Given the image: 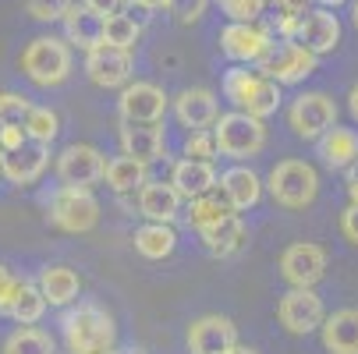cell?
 I'll list each match as a JSON object with an SVG mask.
<instances>
[{"label": "cell", "instance_id": "1", "mask_svg": "<svg viewBox=\"0 0 358 354\" xmlns=\"http://www.w3.org/2000/svg\"><path fill=\"white\" fill-rule=\"evenodd\" d=\"M57 326H61L68 354H99V351H114L117 344L114 316L107 309H99L96 301H78V305L64 309Z\"/></svg>", "mask_w": 358, "mask_h": 354}, {"label": "cell", "instance_id": "2", "mask_svg": "<svg viewBox=\"0 0 358 354\" xmlns=\"http://www.w3.org/2000/svg\"><path fill=\"white\" fill-rule=\"evenodd\" d=\"M224 96L231 99L234 110L252 114V117H259V121H266L280 107V85L273 78H266L263 71H248L245 64L241 68H231L224 75Z\"/></svg>", "mask_w": 358, "mask_h": 354}, {"label": "cell", "instance_id": "3", "mask_svg": "<svg viewBox=\"0 0 358 354\" xmlns=\"http://www.w3.org/2000/svg\"><path fill=\"white\" fill-rule=\"evenodd\" d=\"M22 71L39 89L61 85L71 75V43L61 36H36L22 50Z\"/></svg>", "mask_w": 358, "mask_h": 354}, {"label": "cell", "instance_id": "4", "mask_svg": "<svg viewBox=\"0 0 358 354\" xmlns=\"http://www.w3.org/2000/svg\"><path fill=\"white\" fill-rule=\"evenodd\" d=\"M266 191L284 209H309L320 195V170L309 160H280L266 177Z\"/></svg>", "mask_w": 358, "mask_h": 354}, {"label": "cell", "instance_id": "5", "mask_svg": "<svg viewBox=\"0 0 358 354\" xmlns=\"http://www.w3.org/2000/svg\"><path fill=\"white\" fill-rule=\"evenodd\" d=\"M213 135H217L220 156H227L234 163H245L266 149V124L252 114H241V110L220 114V121L213 124Z\"/></svg>", "mask_w": 358, "mask_h": 354}, {"label": "cell", "instance_id": "6", "mask_svg": "<svg viewBox=\"0 0 358 354\" xmlns=\"http://www.w3.org/2000/svg\"><path fill=\"white\" fill-rule=\"evenodd\" d=\"M46 220L64 234H89L99 223V198L92 195V188L61 184L46 198Z\"/></svg>", "mask_w": 358, "mask_h": 354}, {"label": "cell", "instance_id": "7", "mask_svg": "<svg viewBox=\"0 0 358 354\" xmlns=\"http://www.w3.org/2000/svg\"><path fill=\"white\" fill-rule=\"evenodd\" d=\"M316 54H309L298 39H277L270 46V54L255 64V71H263L266 78H273L277 85H298L316 71Z\"/></svg>", "mask_w": 358, "mask_h": 354}, {"label": "cell", "instance_id": "8", "mask_svg": "<svg viewBox=\"0 0 358 354\" xmlns=\"http://www.w3.org/2000/svg\"><path fill=\"white\" fill-rule=\"evenodd\" d=\"M287 124L298 138L320 142L334 124H337V103L327 92H301L294 96V103L287 107Z\"/></svg>", "mask_w": 358, "mask_h": 354}, {"label": "cell", "instance_id": "9", "mask_svg": "<svg viewBox=\"0 0 358 354\" xmlns=\"http://www.w3.org/2000/svg\"><path fill=\"white\" fill-rule=\"evenodd\" d=\"M107 156L99 153L96 145L89 142H71L64 145L57 160H54V170H57V181L61 184H71V188H92L107 177Z\"/></svg>", "mask_w": 358, "mask_h": 354}, {"label": "cell", "instance_id": "10", "mask_svg": "<svg viewBox=\"0 0 358 354\" xmlns=\"http://www.w3.org/2000/svg\"><path fill=\"white\" fill-rule=\"evenodd\" d=\"M277 323L291 333V337H309L327 323V309L323 297L316 294V287H291L280 301H277Z\"/></svg>", "mask_w": 358, "mask_h": 354}, {"label": "cell", "instance_id": "11", "mask_svg": "<svg viewBox=\"0 0 358 354\" xmlns=\"http://www.w3.org/2000/svg\"><path fill=\"white\" fill-rule=\"evenodd\" d=\"M273 43V32L259 22H231L220 29V54L234 64H259Z\"/></svg>", "mask_w": 358, "mask_h": 354}, {"label": "cell", "instance_id": "12", "mask_svg": "<svg viewBox=\"0 0 358 354\" xmlns=\"http://www.w3.org/2000/svg\"><path fill=\"white\" fill-rule=\"evenodd\" d=\"M327 248L316 241H294L280 251V276L287 287H316L327 276Z\"/></svg>", "mask_w": 358, "mask_h": 354}, {"label": "cell", "instance_id": "13", "mask_svg": "<svg viewBox=\"0 0 358 354\" xmlns=\"http://www.w3.org/2000/svg\"><path fill=\"white\" fill-rule=\"evenodd\" d=\"M131 71H135V54L131 50L99 43L96 50L85 54V75L99 89H124V85H131Z\"/></svg>", "mask_w": 358, "mask_h": 354}, {"label": "cell", "instance_id": "14", "mask_svg": "<svg viewBox=\"0 0 358 354\" xmlns=\"http://www.w3.org/2000/svg\"><path fill=\"white\" fill-rule=\"evenodd\" d=\"M167 107H171L167 92L152 82H131L121 89V99H117V114L128 124H160Z\"/></svg>", "mask_w": 358, "mask_h": 354}, {"label": "cell", "instance_id": "15", "mask_svg": "<svg viewBox=\"0 0 358 354\" xmlns=\"http://www.w3.org/2000/svg\"><path fill=\"white\" fill-rule=\"evenodd\" d=\"M135 209L145 223H171L174 227L185 213V198L171 181H149L135 195Z\"/></svg>", "mask_w": 358, "mask_h": 354}, {"label": "cell", "instance_id": "16", "mask_svg": "<svg viewBox=\"0 0 358 354\" xmlns=\"http://www.w3.org/2000/svg\"><path fill=\"white\" fill-rule=\"evenodd\" d=\"M234 347H241L238 344V326L227 316L210 312V316L192 319V326H188V351L192 354H227Z\"/></svg>", "mask_w": 358, "mask_h": 354}, {"label": "cell", "instance_id": "17", "mask_svg": "<svg viewBox=\"0 0 358 354\" xmlns=\"http://www.w3.org/2000/svg\"><path fill=\"white\" fill-rule=\"evenodd\" d=\"M294 39L309 50V54H316V57L334 54V50L341 46V18L330 8H313L309 15L301 18Z\"/></svg>", "mask_w": 358, "mask_h": 354}, {"label": "cell", "instance_id": "18", "mask_svg": "<svg viewBox=\"0 0 358 354\" xmlns=\"http://www.w3.org/2000/svg\"><path fill=\"white\" fill-rule=\"evenodd\" d=\"M174 117L188 128V131H210L220 121V107H217V92L213 89H181L174 96Z\"/></svg>", "mask_w": 358, "mask_h": 354}, {"label": "cell", "instance_id": "19", "mask_svg": "<svg viewBox=\"0 0 358 354\" xmlns=\"http://www.w3.org/2000/svg\"><path fill=\"white\" fill-rule=\"evenodd\" d=\"M117 142H121L124 156H135L145 167L157 163L160 156H167V135H164L160 124H128V121H121Z\"/></svg>", "mask_w": 358, "mask_h": 354}, {"label": "cell", "instance_id": "20", "mask_svg": "<svg viewBox=\"0 0 358 354\" xmlns=\"http://www.w3.org/2000/svg\"><path fill=\"white\" fill-rule=\"evenodd\" d=\"M50 167V145L39 142H25L15 153H4V181L15 188H29L36 184Z\"/></svg>", "mask_w": 358, "mask_h": 354}, {"label": "cell", "instance_id": "21", "mask_svg": "<svg viewBox=\"0 0 358 354\" xmlns=\"http://www.w3.org/2000/svg\"><path fill=\"white\" fill-rule=\"evenodd\" d=\"M263 177L255 174L252 167H245V163H234V167H227L224 174H220V191L227 195V202L234 206V213H245V209H252L255 202L263 198Z\"/></svg>", "mask_w": 358, "mask_h": 354}, {"label": "cell", "instance_id": "22", "mask_svg": "<svg viewBox=\"0 0 358 354\" xmlns=\"http://www.w3.org/2000/svg\"><path fill=\"white\" fill-rule=\"evenodd\" d=\"M64 39L89 54V50H96L99 43L107 39V18L96 15V11L85 8V4H75V8L64 15Z\"/></svg>", "mask_w": 358, "mask_h": 354}, {"label": "cell", "instance_id": "23", "mask_svg": "<svg viewBox=\"0 0 358 354\" xmlns=\"http://www.w3.org/2000/svg\"><path fill=\"white\" fill-rule=\"evenodd\" d=\"M327 354H358V309H337L320 326Z\"/></svg>", "mask_w": 358, "mask_h": 354}, {"label": "cell", "instance_id": "24", "mask_svg": "<svg viewBox=\"0 0 358 354\" xmlns=\"http://www.w3.org/2000/svg\"><path fill=\"white\" fill-rule=\"evenodd\" d=\"M36 283H39L43 297H46L54 309H71L75 301H78V294H82V280H78V273H75L71 266H61V263L43 266Z\"/></svg>", "mask_w": 358, "mask_h": 354}, {"label": "cell", "instance_id": "25", "mask_svg": "<svg viewBox=\"0 0 358 354\" xmlns=\"http://www.w3.org/2000/svg\"><path fill=\"white\" fill-rule=\"evenodd\" d=\"M171 184L181 191L185 202H192V198H199V195L213 191V188L220 184V177H217L213 163H202V160H188V156H185V160L174 163V170H171Z\"/></svg>", "mask_w": 358, "mask_h": 354}, {"label": "cell", "instance_id": "26", "mask_svg": "<svg viewBox=\"0 0 358 354\" xmlns=\"http://www.w3.org/2000/svg\"><path fill=\"white\" fill-rule=\"evenodd\" d=\"M199 241H202V248H206L210 256L227 259V256H234V251L245 248L248 227H245V220L234 213V216H227V220H220V223H213V227H206V230H199Z\"/></svg>", "mask_w": 358, "mask_h": 354}, {"label": "cell", "instance_id": "27", "mask_svg": "<svg viewBox=\"0 0 358 354\" xmlns=\"http://www.w3.org/2000/svg\"><path fill=\"white\" fill-rule=\"evenodd\" d=\"M316 153H320L323 167H330V170H348V167L358 160V131L334 124V128L316 142Z\"/></svg>", "mask_w": 358, "mask_h": 354}, {"label": "cell", "instance_id": "28", "mask_svg": "<svg viewBox=\"0 0 358 354\" xmlns=\"http://www.w3.org/2000/svg\"><path fill=\"white\" fill-rule=\"evenodd\" d=\"M227 216H234V206L227 202V195L220 191V184L213 191H206V195L185 202V220H188L192 230H206V227H213V223H220Z\"/></svg>", "mask_w": 358, "mask_h": 354}, {"label": "cell", "instance_id": "29", "mask_svg": "<svg viewBox=\"0 0 358 354\" xmlns=\"http://www.w3.org/2000/svg\"><path fill=\"white\" fill-rule=\"evenodd\" d=\"M131 241H135V251L142 259H149V263L167 259L171 251L178 248V234H174L171 223H142Z\"/></svg>", "mask_w": 358, "mask_h": 354}, {"label": "cell", "instance_id": "30", "mask_svg": "<svg viewBox=\"0 0 358 354\" xmlns=\"http://www.w3.org/2000/svg\"><path fill=\"white\" fill-rule=\"evenodd\" d=\"M103 181L110 184L114 195H138L142 184H149V167L138 163L135 156H114L107 163V177Z\"/></svg>", "mask_w": 358, "mask_h": 354}, {"label": "cell", "instance_id": "31", "mask_svg": "<svg viewBox=\"0 0 358 354\" xmlns=\"http://www.w3.org/2000/svg\"><path fill=\"white\" fill-rule=\"evenodd\" d=\"M46 305H50V301L43 297L36 280H18V290H15V297H11V305H8L4 316H11L18 326H36L43 319Z\"/></svg>", "mask_w": 358, "mask_h": 354}, {"label": "cell", "instance_id": "32", "mask_svg": "<svg viewBox=\"0 0 358 354\" xmlns=\"http://www.w3.org/2000/svg\"><path fill=\"white\" fill-rule=\"evenodd\" d=\"M4 354H57L54 337L36 330V326H18L8 340H4Z\"/></svg>", "mask_w": 358, "mask_h": 354}, {"label": "cell", "instance_id": "33", "mask_svg": "<svg viewBox=\"0 0 358 354\" xmlns=\"http://www.w3.org/2000/svg\"><path fill=\"white\" fill-rule=\"evenodd\" d=\"M270 8H273V25L280 32V39H294L301 18L309 15V0H270Z\"/></svg>", "mask_w": 358, "mask_h": 354}, {"label": "cell", "instance_id": "34", "mask_svg": "<svg viewBox=\"0 0 358 354\" xmlns=\"http://www.w3.org/2000/svg\"><path fill=\"white\" fill-rule=\"evenodd\" d=\"M61 131V117L50 110V107H32L29 117H25V135L29 142H39V145H50Z\"/></svg>", "mask_w": 358, "mask_h": 354}, {"label": "cell", "instance_id": "35", "mask_svg": "<svg viewBox=\"0 0 358 354\" xmlns=\"http://www.w3.org/2000/svg\"><path fill=\"white\" fill-rule=\"evenodd\" d=\"M138 39H142V25H138L131 15L121 11V15H110V18H107V39H103V43L121 46V50H131V54H135Z\"/></svg>", "mask_w": 358, "mask_h": 354}, {"label": "cell", "instance_id": "36", "mask_svg": "<svg viewBox=\"0 0 358 354\" xmlns=\"http://www.w3.org/2000/svg\"><path fill=\"white\" fill-rule=\"evenodd\" d=\"M185 156H188V160H202V163H213V160L220 156L213 128H210V131H192V135L185 138Z\"/></svg>", "mask_w": 358, "mask_h": 354}, {"label": "cell", "instance_id": "37", "mask_svg": "<svg viewBox=\"0 0 358 354\" xmlns=\"http://www.w3.org/2000/svg\"><path fill=\"white\" fill-rule=\"evenodd\" d=\"M217 4L231 22H259L270 0H217Z\"/></svg>", "mask_w": 358, "mask_h": 354}, {"label": "cell", "instance_id": "38", "mask_svg": "<svg viewBox=\"0 0 358 354\" xmlns=\"http://www.w3.org/2000/svg\"><path fill=\"white\" fill-rule=\"evenodd\" d=\"M22 4L36 22H64V15L75 8V0H22Z\"/></svg>", "mask_w": 358, "mask_h": 354}, {"label": "cell", "instance_id": "39", "mask_svg": "<svg viewBox=\"0 0 358 354\" xmlns=\"http://www.w3.org/2000/svg\"><path fill=\"white\" fill-rule=\"evenodd\" d=\"M32 103L22 92H0V128L4 124H25Z\"/></svg>", "mask_w": 358, "mask_h": 354}, {"label": "cell", "instance_id": "40", "mask_svg": "<svg viewBox=\"0 0 358 354\" xmlns=\"http://www.w3.org/2000/svg\"><path fill=\"white\" fill-rule=\"evenodd\" d=\"M210 0H167V11L178 25H195L202 15H206Z\"/></svg>", "mask_w": 358, "mask_h": 354}, {"label": "cell", "instance_id": "41", "mask_svg": "<svg viewBox=\"0 0 358 354\" xmlns=\"http://www.w3.org/2000/svg\"><path fill=\"white\" fill-rule=\"evenodd\" d=\"M341 234H344V241L358 244V202L355 198H348V206L341 209Z\"/></svg>", "mask_w": 358, "mask_h": 354}, {"label": "cell", "instance_id": "42", "mask_svg": "<svg viewBox=\"0 0 358 354\" xmlns=\"http://www.w3.org/2000/svg\"><path fill=\"white\" fill-rule=\"evenodd\" d=\"M25 142H29L25 124H4L0 128V149H4V153H15V149H22Z\"/></svg>", "mask_w": 358, "mask_h": 354}, {"label": "cell", "instance_id": "43", "mask_svg": "<svg viewBox=\"0 0 358 354\" xmlns=\"http://www.w3.org/2000/svg\"><path fill=\"white\" fill-rule=\"evenodd\" d=\"M15 290H18V276L0 263V316L8 312V305H11V297H15Z\"/></svg>", "mask_w": 358, "mask_h": 354}, {"label": "cell", "instance_id": "44", "mask_svg": "<svg viewBox=\"0 0 358 354\" xmlns=\"http://www.w3.org/2000/svg\"><path fill=\"white\" fill-rule=\"evenodd\" d=\"M124 4H128V0H85V8H92L96 15H103V18L121 15V11H124Z\"/></svg>", "mask_w": 358, "mask_h": 354}, {"label": "cell", "instance_id": "45", "mask_svg": "<svg viewBox=\"0 0 358 354\" xmlns=\"http://www.w3.org/2000/svg\"><path fill=\"white\" fill-rule=\"evenodd\" d=\"M344 184H348V198H355V202H358V160L344 170Z\"/></svg>", "mask_w": 358, "mask_h": 354}, {"label": "cell", "instance_id": "46", "mask_svg": "<svg viewBox=\"0 0 358 354\" xmlns=\"http://www.w3.org/2000/svg\"><path fill=\"white\" fill-rule=\"evenodd\" d=\"M348 110H351V117L358 121V82H355L351 92H348Z\"/></svg>", "mask_w": 358, "mask_h": 354}, {"label": "cell", "instance_id": "47", "mask_svg": "<svg viewBox=\"0 0 358 354\" xmlns=\"http://www.w3.org/2000/svg\"><path fill=\"white\" fill-rule=\"evenodd\" d=\"M131 4H138L145 11H157V8H167V0H131Z\"/></svg>", "mask_w": 358, "mask_h": 354}, {"label": "cell", "instance_id": "48", "mask_svg": "<svg viewBox=\"0 0 358 354\" xmlns=\"http://www.w3.org/2000/svg\"><path fill=\"white\" fill-rule=\"evenodd\" d=\"M341 4H344V0H320V8H330V11L341 8Z\"/></svg>", "mask_w": 358, "mask_h": 354}, {"label": "cell", "instance_id": "49", "mask_svg": "<svg viewBox=\"0 0 358 354\" xmlns=\"http://www.w3.org/2000/svg\"><path fill=\"white\" fill-rule=\"evenodd\" d=\"M351 25L358 29V0H351Z\"/></svg>", "mask_w": 358, "mask_h": 354}, {"label": "cell", "instance_id": "50", "mask_svg": "<svg viewBox=\"0 0 358 354\" xmlns=\"http://www.w3.org/2000/svg\"><path fill=\"white\" fill-rule=\"evenodd\" d=\"M227 354H259V351H252V347H234V351H227Z\"/></svg>", "mask_w": 358, "mask_h": 354}, {"label": "cell", "instance_id": "51", "mask_svg": "<svg viewBox=\"0 0 358 354\" xmlns=\"http://www.w3.org/2000/svg\"><path fill=\"white\" fill-rule=\"evenodd\" d=\"M0 177H4V149H0Z\"/></svg>", "mask_w": 358, "mask_h": 354}, {"label": "cell", "instance_id": "52", "mask_svg": "<svg viewBox=\"0 0 358 354\" xmlns=\"http://www.w3.org/2000/svg\"><path fill=\"white\" fill-rule=\"evenodd\" d=\"M99 354H121V351H117V347H114V351H99Z\"/></svg>", "mask_w": 358, "mask_h": 354}, {"label": "cell", "instance_id": "53", "mask_svg": "<svg viewBox=\"0 0 358 354\" xmlns=\"http://www.w3.org/2000/svg\"><path fill=\"white\" fill-rule=\"evenodd\" d=\"M124 354H142V351H124Z\"/></svg>", "mask_w": 358, "mask_h": 354}]
</instances>
